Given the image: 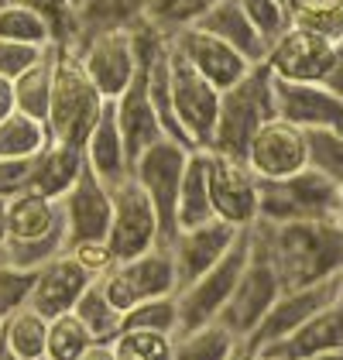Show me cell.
Here are the masks:
<instances>
[{
  "mask_svg": "<svg viewBox=\"0 0 343 360\" xmlns=\"http://www.w3.org/2000/svg\"><path fill=\"white\" fill-rule=\"evenodd\" d=\"M254 244L278 268V278L288 288H309L343 275V220H295L251 226Z\"/></svg>",
  "mask_w": 343,
  "mask_h": 360,
  "instance_id": "6da1fadb",
  "label": "cell"
},
{
  "mask_svg": "<svg viewBox=\"0 0 343 360\" xmlns=\"http://www.w3.org/2000/svg\"><path fill=\"white\" fill-rule=\"evenodd\" d=\"M275 117H278L275 113V76L261 62L237 86L220 93V117H216V134H213L209 151L247 162V148L254 134Z\"/></svg>",
  "mask_w": 343,
  "mask_h": 360,
  "instance_id": "7a4b0ae2",
  "label": "cell"
},
{
  "mask_svg": "<svg viewBox=\"0 0 343 360\" xmlns=\"http://www.w3.org/2000/svg\"><path fill=\"white\" fill-rule=\"evenodd\" d=\"M107 110V100L86 76L79 49L56 45V86H52V107H48V134L62 144H86L89 131Z\"/></svg>",
  "mask_w": 343,
  "mask_h": 360,
  "instance_id": "3957f363",
  "label": "cell"
},
{
  "mask_svg": "<svg viewBox=\"0 0 343 360\" xmlns=\"http://www.w3.org/2000/svg\"><path fill=\"white\" fill-rule=\"evenodd\" d=\"M251 250H254L251 230H240V237L230 248L227 257L213 271H206L202 278H196L193 285H186L179 292V333H193L209 326V323H220L224 309L233 299L240 278L251 264Z\"/></svg>",
  "mask_w": 343,
  "mask_h": 360,
  "instance_id": "277c9868",
  "label": "cell"
},
{
  "mask_svg": "<svg viewBox=\"0 0 343 360\" xmlns=\"http://www.w3.org/2000/svg\"><path fill=\"white\" fill-rule=\"evenodd\" d=\"M107 299L127 316L131 309L155 299H169L179 295V271H175V257H172L169 244L144 250L138 257L117 261L107 275L100 278Z\"/></svg>",
  "mask_w": 343,
  "mask_h": 360,
  "instance_id": "5b68a950",
  "label": "cell"
},
{
  "mask_svg": "<svg viewBox=\"0 0 343 360\" xmlns=\"http://www.w3.org/2000/svg\"><path fill=\"white\" fill-rule=\"evenodd\" d=\"M169 89L172 113L179 120V131L186 134L193 151H209L220 117V89L206 83L200 72L169 45Z\"/></svg>",
  "mask_w": 343,
  "mask_h": 360,
  "instance_id": "8992f818",
  "label": "cell"
},
{
  "mask_svg": "<svg viewBox=\"0 0 343 360\" xmlns=\"http://www.w3.org/2000/svg\"><path fill=\"white\" fill-rule=\"evenodd\" d=\"M189 148L172 138H162L151 144L141 158L131 165L134 182L141 186L155 213L162 223V240L169 244L179 233V195H182V179H186V165H189Z\"/></svg>",
  "mask_w": 343,
  "mask_h": 360,
  "instance_id": "52a82bcc",
  "label": "cell"
},
{
  "mask_svg": "<svg viewBox=\"0 0 343 360\" xmlns=\"http://www.w3.org/2000/svg\"><path fill=\"white\" fill-rule=\"evenodd\" d=\"M79 62H83L86 76L93 79V86L100 89V96L107 103H114L141 72V45H138L134 25L86 34L79 41Z\"/></svg>",
  "mask_w": 343,
  "mask_h": 360,
  "instance_id": "ba28073f",
  "label": "cell"
},
{
  "mask_svg": "<svg viewBox=\"0 0 343 360\" xmlns=\"http://www.w3.org/2000/svg\"><path fill=\"white\" fill-rule=\"evenodd\" d=\"M337 217V182L316 168H302L299 175L261 182V220L295 223Z\"/></svg>",
  "mask_w": 343,
  "mask_h": 360,
  "instance_id": "9c48e42d",
  "label": "cell"
},
{
  "mask_svg": "<svg viewBox=\"0 0 343 360\" xmlns=\"http://www.w3.org/2000/svg\"><path fill=\"white\" fill-rule=\"evenodd\" d=\"M206 179L213 217L237 230H251L261 220V179L247 162L206 151Z\"/></svg>",
  "mask_w": 343,
  "mask_h": 360,
  "instance_id": "30bf717a",
  "label": "cell"
},
{
  "mask_svg": "<svg viewBox=\"0 0 343 360\" xmlns=\"http://www.w3.org/2000/svg\"><path fill=\"white\" fill-rule=\"evenodd\" d=\"M251 244H254V237H251ZM282 292H285V285H282V278H278V268H275L271 257L254 244L251 264H247V271L240 278L233 299H230L227 309H224L220 323H224L237 340H251L254 330L264 323V316L271 312V305L282 299Z\"/></svg>",
  "mask_w": 343,
  "mask_h": 360,
  "instance_id": "8fae6325",
  "label": "cell"
},
{
  "mask_svg": "<svg viewBox=\"0 0 343 360\" xmlns=\"http://www.w3.org/2000/svg\"><path fill=\"white\" fill-rule=\"evenodd\" d=\"M107 244H110L117 261L138 257L144 250L165 244V240H162L158 213H155L148 193L134 182V175L124 179L120 186H114V220H110Z\"/></svg>",
  "mask_w": 343,
  "mask_h": 360,
  "instance_id": "7c38bea8",
  "label": "cell"
},
{
  "mask_svg": "<svg viewBox=\"0 0 343 360\" xmlns=\"http://www.w3.org/2000/svg\"><path fill=\"white\" fill-rule=\"evenodd\" d=\"M333 49L337 41L292 25L268 49L264 65L275 79H285V83H326L330 65H333Z\"/></svg>",
  "mask_w": 343,
  "mask_h": 360,
  "instance_id": "4fadbf2b",
  "label": "cell"
},
{
  "mask_svg": "<svg viewBox=\"0 0 343 360\" xmlns=\"http://www.w3.org/2000/svg\"><path fill=\"white\" fill-rule=\"evenodd\" d=\"M247 165L261 182L299 175L302 168H309V138H306V131H299L295 124H288L282 117L268 120L254 134L251 148H247Z\"/></svg>",
  "mask_w": 343,
  "mask_h": 360,
  "instance_id": "5bb4252c",
  "label": "cell"
},
{
  "mask_svg": "<svg viewBox=\"0 0 343 360\" xmlns=\"http://www.w3.org/2000/svg\"><path fill=\"white\" fill-rule=\"evenodd\" d=\"M169 45L200 72L206 83L216 86L220 93L230 89V86H237L251 69H254V62H247L237 49H230L227 41H220L216 34L196 28V25L186 28V31L169 34Z\"/></svg>",
  "mask_w": 343,
  "mask_h": 360,
  "instance_id": "9a60e30c",
  "label": "cell"
},
{
  "mask_svg": "<svg viewBox=\"0 0 343 360\" xmlns=\"http://www.w3.org/2000/svg\"><path fill=\"white\" fill-rule=\"evenodd\" d=\"M237 237H240V230L224 220H209L200 226H189V230H179L169 240L175 271H179V292L206 271H213L230 254V248L237 244Z\"/></svg>",
  "mask_w": 343,
  "mask_h": 360,
  "instance_id": "2e32d148",
  "label": "cell"
},
{
  "mask_svg": "<svg viewBox=\"0 0 343 360\" xmlns=\"http://www.w3.org/2000/svg\"><path fill=\"white\" fill-rule=\"evenodd\" d=\"M340 295H343V275L333 278V281H323V285H309V288H288V292H282V299L271 305V312L264 316V323L257 326L247 343L264 350V347L285 340L288 333H295L302 323H309L316 312H323Z\"/></svg>",
  "mask_w": 343,
  "mask_h": 360,
  "instance_id": "e0dca14e",
  "label": "cell"
},
{
  "mask_svg": "<svg viewBox=\"0 0 343 360\" xmlns=\"http://www.w3.org/2000/svg\"><path fill=\"white\" fill-rule=\"evenodd\" d=\"M62 220H65L69 244L107 240L114 220V189L103 186L89 168H83L79 182L62 195Z\"/></svg>",
  "mask_w": 343,
  "mask_h": 360,
  "instance_id": "ac0fdd59",
  "label": "cell"
},
{
  "mask_svg": "<svg viewBox=\"0 0 343 360\" xmlns=\"http://www.w3.org/2000/svg\"><path fill=\"white\" fill-rule=\"evenodd\" d=\"M275 113L299 131H343V96L326 83L275 79Z\"/></svg>",
  "mask_w": 343,
  "mask_h": 360,
  "instance_id": "d6986e66",
  "label": "cell"
},
{
  "mask_svg": "<svg viewBox=\"0 0 343 360\" xmlns=\"http://www.w3.org/2000/svg\"><path fill=\"white\" fill-rule=\"evenodd\" d=\"M100 281L86 271L83 264L76 261V254L62 250L58 257H52L38 278H34V292H31V309L41 312L45 319H56L65 312H76L79 299L86 295V288Z\"/></svg>",
  "mask_w": 343,
  "mask_h": 360,
  "instance_id": "ffe728a7",
  "label": "cell"
},
{
  "mask_svg": "<svg viewBox=\"0 0 343 360\" xmlns=\"http://www.w3.org/2000/svg\"><path fill=\"white\" fill-rule=\"evenodd\" d=\"M114 113H117V124H120V134H124V144H127L131 165L141 158L151 144H158V141L165 138L162 120H158L155 103H151V93H148L144 56H141V72H138V79L124 89V96L114 100Z\"/></svg>",
  "mask_w": 343,
  "mask_h": 360,
  "instance_id": "44dd1931",
  "label": "cell"
},
{
  "mask_svg": "<svg viewBox=\"0 0 343 360\" xmlns=\"http://www.w3.org/2000/svg\"><path fill=\"white\" fill-rule=\"evenodd\" d=\"M343 347V295L330 302L323 312H316L309 323H302L285 340L261 350L264 360H316L319 354H330Z\"/></svg>",
  "mask_w": 343,
  "mask_h": 360,
  "instance_id": "7402d4cb",
  "label": "cell"
},
{
  "mask_svg": "<svg viewBox=\"0 0 343 360\" xmlns=\"http://www.w3.org/2000/svg\"><path fill=\"white\" fill-rule=\"evenodd\" d=\"M86 151V168L103 182V186H120L124 179H131V158H127V144L117 124L114 103H107L103 117L96 120V127L89 131V138L83 144Z\"/></svg>",
  "mask_w": 343,
  "mask_h": 360,
  "instance_id": "603a6c76",
  "label": "cell"
},
{
  "mask_svg": "<svg viewBox=\"0 0 343 360\" xmlns=\"http://www.w3.org/2000/svg\"><path fill=\"white\" fill-rule=\"evenodd\" d=\"M83 168H86L83 144H62V141H52V144L34 158V175H31L28 193L48 195V199L62 202V195L79 182Z\"/></svg>",
  "mask_w": 343,
  "mask_h": 360,
  "instance_id": "cb8c5ba5",
  "label": "cell"
},
{
  "mask_svg": "<svg viewBox=\"0 0 343 360\" xmlns=\"http://www.w3.org/2000/svg\"><path fill=\"white\" fill-rule=\"evenodd\" d=\"M196 28L216 34L220 41H227L230 49H237L240 56L247 58V62H254V65H261L264 56H268V45H264V38L254 31V25L247 21L240 0H216Z\"/></svg>",
  "mask_w": 343,
  "mask_h": 360,
  "instance_id": "d4e9b609",
  "label": "cell"
},
{
  "mask_svg": "<svg viewBox=\"0 0 343 360\" xmlns=\"http://www.w3.org/2000/svg\"><path fill=\"white\" fill-rule=\"evenodd\" d=\"M62 220V202L38 193H18L11 195V210H7V237L4 240H38L56 233Z\"/></svg>",
  "mask_w": 343,
  "mask_h": 360,
  "instance_id": "484cf974",
  "label": "cell"
},
{
  "mask_svg": "<svg viewBox=\"0 0 343 360\" xmlns=\"http://www.w3.org/2000/svg\"><path fill=\"white\" fill-rule=\"evenodd\" d=\"M0 41H21V45L48 49V45H56V25L38 7L0 4Z\"/></svg>",
  "mask_w": 343,
  "mask_h": 360,
  "instance_id": "4316f807",
  "label": "cell"
},
{
  "mask_svg": "<svg viewBox=\"0 0 343 360\" xmlns=\"http://www.w3.org/2000/svg\"><path fill=\"white\" fill-rule=\"evenodd\" d=\"M216 220L213 202H209V179H206V151H193L186 179H182V195H179V230L200 226V223Z\"/></svg>",
  "mask_w": 343,
  "mask_h": 360,
  "instance_id": "83f0119b",
  "label": "cell"
},
{
  "mask_svg": "<svg viewBox=\"0 0 343 360\" xmlns=\"http://www.w3.org/2000/svg\"><path fill=\"white\" fill-rule=\"evenodd\" d=\"M48 144H52V134H48L45 120H34L21 110L0 120V162L4 158H34Z\"/></svg>",
  "mask_w": 343,
  "mask_h": 360,
  "instance_id": "f1b7e54d",
  "label": "cell"
},
{
  "mask_svg": "<svg viewBox=\"0 0 343 360\" xmlns=\"http://www.w3.org/2000/svg\"><path fill=\"white\" fill-rule=\"evenodd\" d=\"M52 86H56V45L48 49V56L41 58L31 72H25L14 83V100L18 110L34 117V120H48V107H52Z\"/></svg>",
  "mask_w": 343,
  "mask_h": 360,
  "instance_id": "f546056e",
  "label": "cell"
},
{
  "mask_svg": "<svg viewBox=\"0 0 343 360\" xmlns=\"http://www.w3.org/2000/svg\"><path fill=\"white\" fill-rule=\"evenodd\" d=\"M4 343L21 360H45L48 350V319L34 309H21L4 323Z\"/></svg>",
  "mask_w": 343,
  "mask_h": 360,
  "instance_id": "4dcf8cb0",
  "label": "cell"
},
{
  "mask_svg": "<svg viewBox=\"0 0 343 360\" xmlns=\"http://www.w3.org/2000/svg\"><path fill=\"white\" fill-rule=\"evenodd\" d=\"M76 316L86 323V330L93 333L96 343H114L117 336L124 333V312L107 299V292H103L100 281H93L86 288V295L76 305Z\"/></svg>",
  "mask_w": 343,
  "mask_h": 360,
  "instance_id": "1f68e13d",
  "label": "cell"
},
{
  "mask_svg": "<svg viewBox=\"0 0 343 360\" xmlns=\"http://www.w3.org/2000/svg\"><path fill=\"white\" fill-rule=\"evenodd\" d=\"M237 343L240 340L224 323H209L202 330L175 336V360H230Z\"/></svg>",
  "mask_w": 343,
  "mask_h": 360,
  "instance_id": "d6a6232c",
  "label": "cell"
},
{
  "mask_svg": "<svg viewBox=\"0 0 343 360\" xmlns=\"http://www.w3.org/2000/svg\"><path fill=\"white\" fill-rule=\"evenodd\" d=\"M216 0H144V18L151 28H158L162 34H175L193 25H200L206 18V11Z\"/></svg>",
  "mask_w": 343,
  "mask_h": 360,
  "instance_id": "836d02e7",
  "label": "cell"
},
{
  "mask_svg": "<svg viewBox=\"0 0 343 360\" xmlns=\"http://www.w3.org/2000/svg\"><path fill=\"white\" fill-rule=\"evenodd\" d=\"M65 248H69V233H65V226H58L56 233L38 237V240H4L0 257H4V264H14V268H25V271H41Z\"/></svg>",
  "mask_w": 343,
  "mask_h": 360,
  "instance_id": "e575fe53",
  "label": "cell"
},
{
  "mask_svg": "<svg viewBox=\"0 0 343 360\" xmlns=\"http://www.w3.org/2000/svg\"><path fill=\"white\" fill-rule=\"evenodd\" d=\"M93 333L86 330V323L76 312H65L48 319V350L45 360H79L93 347Z\"/></svg>",
  "mask_w": 343,
  "mask_h": 360,
  "instance_id": "d590c367",
  "label": "cell"
},
{
  "mask_svg": "<svg viewBox=\"0 0 343 360\" xmlns=\"http://www.w3.org/2000/svg\"><path fill=\"white\" fill-rule=\"evenodd\" d=\"M292 25L316 31L330 41L343 38V0H288Z\"/></svg>",
  "mask_w": 343,
  "mask_h": 360,
  "instance_id": "8d00e7d4",
  "label": "cell"
},
{
  "mask_svg": "<svg viewBox=\"0 0 343 360\" xmlns=\"http://www.w3.org/2000/svg\"><path fill=\"white\" fill-rule=\"evenodd\" d=\"M117 360H175V336L155 330H124L114 340Z\"/></svg>",
  "mask_w": 343,
  "mask_h": 360,
  "instance_id": "74e56055",
  "label": "cell"
},
{
  "mask_svg": "<svg viewBox=\"0 0 343 360\" xmlns=\"http://www.w3.org/2000/svg\"><path fill=\"white\" fill-rule=\"evenodd\" d=\"M240 7L268 49L292 28V11H288L285 0H240Z\"/></svg>",
  "mask_w": 343,
  "mask_h": 360,
  "instance_id": "f35d334b",
  "label": "cell"
},
{
  "mask_svg": "<svg viewBox=\"0 0 343 360\" xmlns=\"http://www.w3.org/2000/svg\"><path fill=\"white\" fill-rule=\"evenodd\" d=\"M124 330H155V333L179 336V295L155 299V302H144L138 309H131L124 316Z\"/></svg>",
  "mask_w": 343,
  "mask_h": 360,
  "instance_id": "ab89813d",
  "label": "cell"
},
{
  "mask_svg": "<svg viewBox=\"0 0 343 360\" xmlns=\"http://www.w3.org/2000/svg\"><path fill=\"white\" fill-rule=\"evenodd\" d=\"M34 278H38V271H25V268H14V264L0 261V319L4 323L31 305Z\"/></svg>",
  "mask_w": 343,
  "mask_h": 360,
  "instance_id": "60d3db41",
  "label": "cell"
},
{
  "mask_svg": "<svg viewBox=\"0 0 343 360\" xmlns=\"http://www.w3.org/2000/svg\"><path fill=\"white\" fill-rule=\"evenodd\" d=\"M309 138V168L323 172L337 186L343 182V131H306Z\"/></svg>",
  "mask_w": 343,
  "mask_h": 360,
  "instance_id": "b9f144b4",
  "label": "cell"
},
{
  "mask_svg": "<svg viewBox=\"0 0 343 360\" xmlns=\"http://www.w3.org/2000/svg\"><path fill=\"white\" fill-rule=\"evenodd\" d=\"M52 49V45H48ZM48 49L38 45H21V41H0V76L18 83L25 72H31L41 58L48 56Z\"/></svg>",
  "mask_w": 343,
  "mask_h": 360,
  "instance_id": "7bdbcfd3",
  "label": "cell"
},
{
  "mask_svg": "<svg viewBox=\"0 0 343 360\" xmlns=\"http://www.w3.org/2000/svg\"><path fill=\"white\" fill-rule=\"evenodd\" d=\"M69 254H76V261L83 264L86 271L93 278H103L110 268L117 264L114 250H110V244L107 240H86V244H69Z\"/></svg>",
  "mask_w": 343,
  "mask_h": 360,
  "instance_id": "ee69618b",
  "label": "cell"
},
{
  "mask_svg": "<svg viewBox=\"0 0 343 360\" xmlns=\"http://www.w3.org/2000/svg\"><path fill=\"white\" fill-rule=\"evenodd\" d=\"M34 158H4L0 162V195L28 193L31 175H34Z\"/></svg>",
  "mask_w": 343,
  "mask_h": 360,
  "instance_id": "f6af8a7d",
  "label": "cell"
},
{
  "mask_svg": "<svg viewBox=\"0 0 343 360\" xmlns=\"http://www.w3.org/2000/svg\"><path fill=\"white\" fill-rule=\"evenodd\" d=\"M326 86H330L333 93H340V96H343V38L337 41V49H333V65H330Z\"/></svg>",
  "mask_w": 343,
  "mask_h": 360,
  "instance_id": "bcb514c9",
  "label": "cell"
},
{
  "mask_svg": "<svg viewBox=\"0 0 343 360\" xmlns=\"http://www.w3.org/2000/svg\"><path fill=\"white\" fill-rule=\"evenodd\" d=\"M14 110H18V100H14V83L0 76V120H7Z\"/></svg>",
  "mask_w": 343,
  "mask_h": 360,
  "instance_id": "7dc6e473",
  "label": "cell"
},
{
  "mask_svg": "<svg viewBox=\"0 0 343 360\" xmlns=\"http://www.w3.org/2000/svg\"><path fill=\"white\" fill-rule=\"evenodd\" d=\"M79 360H117V350H114V343H93Z\"/></svg>",
  "mask_w": 343,
  "mask_h": 360,
  "instance_id": "c3c4849f",
  "label": "cell"
},
{
  "mask_svg": "<svg viewBox=\"0 0 343 360\" xmlns=\"http://www.w3.org/2000/svg\"><path fill=\"white\" fill-rule=\"evenodd\" d=\"M230 360H264V357H261V350H257V347H251L247 340H240V343H237V350L230 354Z\"/></svg>",
  "mask_w": 343,
  "mask_h": 360,
  "instance_id": "681fc988",
  "label": "cell"
},
{
  "mask_svg": "<svg viewBox=\"0 0 343 360\" xmlns=\"http://www.w3.org/2000/svg\"><path fill=\"white\" fill-rule=\"evenodd\" d=\"M7 210H11V195H0V244L7 237Z\"/></svg>",
  "mask_w": 343,
  "mask_h": 360,
  "instance_id": "f907efd6",
  "label": "cell"
},
{
  "mask_svg": "<svg viewBox=\"0 0 343 360\" xmlns=\"http://www.w3.org/2000/svg\"><path fill=\"white\" fill-rule=\"evenodd\" d=\"M0 360H21V357H18V354L7 347V343H0Z\"/></svg>",
  "mask_w": 343,
  "mask_h": 360,
  "instance_id": "816d5d0a",
  "label": "cell"
},
{
  "mask_svg": "<svg viewBox=\"0 0 343 360\" xmlns=\"http://www.w3.org/2000/svg\"><path fill=\"white\" fill-rule=\"evenodd\" d=\"M316 360H343V347H337V350H330V354H319Z\"/></svg>",
  "mask_w": 343,
  "mask_h": 360,
  "instance_id": "f5cc1de1",
  "label": "cell"
},
{
  "mask_svg": "<svg viewBox=\"0 0 343 360\" xmlns=\"http://www.w3.org/2000/svg\"><path fill=\"white\" fill-rule=\"evenodd\" d=\"M337 217L343 220V182L337 186Z\"/></svg>",
  "mask_w": 343,
  "mask_h": 360,
  "instance_id": "db71d44e",
  "label": "cell"
},
{
  "mask_svg": "<svg viewBox=\"0 0 343 360\" xmlns=\"http://www.w3.org/2000/svg\"><path fill=\"white\" fill-rule=\"evenodd\" d=\"M0 343H4V319H0Z\"/></svg>",
  "mask_w": 343,
  "mask_h": 360,
  "instance_id": "11a10c76",
  "label": "cell"
},
{
  "mask_svg": "<svg viewBox=\"0 0 343 360\" xmlns=\"http://www.w3.org/2000/svg\"><path fill=\"white\" fill-rule=\"evenodd\" d=\"M0 4H4V0H0Z\"/></svg>",
  "mask_w": 343,
  "mask_h": 360,
  "instance_id": "9f6ffc18",
  "label": "cell"
},
{
  "mask_svg": "<svg viewBox=\"0 0 343 360\" xmlns=\"http://www.w3.org/2000/svg\"><path fill=\"white\" fill-rule=\"evenodd\" d=\"M0 261H4V257H0Z\"/></svg>",
  "mask_w": 343,
  "mask_h": 360,
  "instance_id": "6f0895ef",
  "label": "cell"
},
{
  "mask_svg": "<svg viewBox=\"0 0 343 360\" xmlns=\"http://www.w3.org/2000/svg\"><path fill=\"white\" fill-rule=\"evenodd\" d=\"M285 4H288V0H285Z\"/></svg>",
  "mask_w": 343,
  "mask_h": 360,
  "instance_id": "680465c9",
  "label": "cell"
}]
</instances>
